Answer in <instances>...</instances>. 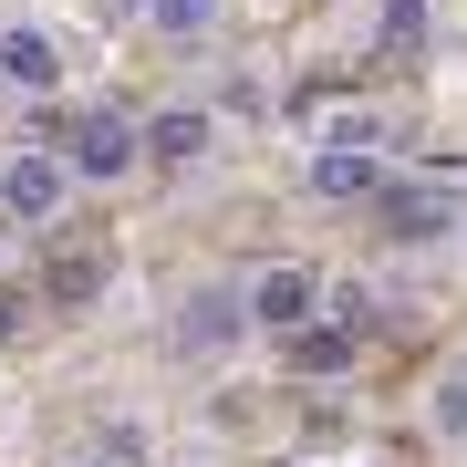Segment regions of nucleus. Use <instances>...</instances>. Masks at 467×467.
Listing matches in <instances>:
<instances>
[{
	"label": "nucleus",
	"mask_w": 467,
	"mask_h": 467,
	"mask_svg": "<svg viewBox=\"0 0 467 467\" xmlns=\"http://www.w3.org/2000/svg\"><path fill=\"white\" fill-rule=\"evenodd\" d=\"M73 187L84 177L63 167V146H11L0 156V218H11V229H63Z\"/></svg>",
	"instance_id": "nucleus-1"
},
{
	"label": "nucleus",
	"mask_w": 467,
	"mask_h": 467,
	"mask_svg": "<svg viewBox=\"0 0 467 467\" xmlns=\"http://www.w3.org/2000/svg\"><path fill=\"white\" fill-rule=\"evenodd\" d=\"M63 167L84 177V187L135 177V167H146V125H135V115H115V104H94V115H73V125H63Z\"/></svg>",
	"instance_id": "nucleus-2"
},
{
	"label": "nucleus",
	"mask_w": 467,
	"mask_h": 467,
	"mask_svg": "<svg viewBox=\"0 0 467 467\" xmlns=\"http://www.w3.org/2000/svg\"><path fill=\"white\" fill-rule=\"evenodd\" d=\"M384 135H374V115L364 125H322V146H312V167H301V177H312V198H374V177H384Z\"/></svg>",
	"instance_id": "nucleus-3"
},
{
	"label": "nucleus",
	"mask_w": 467,
	"mask_h": 467,
	"mask_svg": "<svg viewBox=\"0 0 467 467\" xmlns=\"http://www.w3.org/2000/svg\"><path fill=\"white\" fill-rule=\"evenodd\" d=\"M312 312H322V270H301V260H270V270H250V291H239V322L270 333V343H281L291 322H312Z\"/></svg>",
	"instance_id": "nucleus-4"
},
{
	"label": "nucleus",
	"mask_w": 467,
	"mask_h": 467,
	"mask_svg": "<svg viewBox=\"0 0 467 467\" xmlns=\"http://www.w3.org/2000/svg\"><path fill=\"white\" fill-rule=\"evenodd\" d=\"M63 84V42L42 21H0V94H52Z\"/></svg>",
	"instance_id": "nucleus-5"
},
{
	"label": "nucleus",
	"mask_w": 467,
	"mask_h": 467,
	"mask_svg": "<svg viewBox=\"0 0 467 467\" xmlns=\"http://www.w3.org/2000/svg\"><path fill=\"white\" fill-rule=\"evenodd\" d=\"M146 125V167H198V156L218 146V125L198 115V104H167V115H135Z\"/></svg>",
	"instance_id": "nucleus-6"
},
{
	"label": "nucleus",
	"mask_w": 467,
	"mask_h": 467,
	"mask_svg": "<svg viewBox=\"0 0 467 467\" xmlns=\"http://www.w3.org/2000/svg\"><path fill=\"white\" fill-rule=\"evenodd\" d=\"M239 333H250V322H239V301H229V291H198V301H187V322H177V343H187V353H229Z\"/></svg>",
	"instance_id": "nucleus-7"
},
{
	"label": "nucleus",
	"mask_w": 467,
	"mask_h": 467,
	"mask_svg": "<svg viewBox=\"0 0 467 467\" xmlns=\"http://www.w3.org/2000/svg\"><path fill=\"white\" fill-rule=\"evenodd\" d=\"M281 343H291V364H301V374H343V364H353V333H343L333 312H312V322H291Z\"/></svg>",
	"instance_id": "nucleus-8"
},
{
	"label": "nucleus",
	"mask_w": 467,
	"mask_h": 467,
	"mask_svg": "<svg viewBox=\"0 0 467 467\" xmlns=\"http://www.w3.org/2000/svg\"><path fill=\"white\" fill-rule=\"evenodd\" d=\"M426 426L447 436V447H467V364H447V374L426 384Z\"/></svg>",
	"instance_id": "nucleus-9"
},
{
	"label": "nucleus",
	"mask_w": 467,
	"mask_h": 467,
	"mask_svg": "<svg viewBox=\"0 0 467 467\" xmlns=\"http://www.w3.org/2000/svg\"><path fill=\"white\" fill-rule=\"evenodd\" d=\"M146 21H156L167 42H208V32H218V0H146Z\"/></svg>",
	"instance_id": "nucleus-10"
},
{
	"label": "nucleus",
	"mask_w": 467,
	"mask_h": 467,
	"mask_svg": "<svg viewBox=\"0 0 467 467\" xmlns=\"http://www.w3.org/2000/svg\"><path fill=\"white\" fill-rule=\"evenodd\" d=\"M416 32H426V11H416V0H384V42H395V52H416Z\"/></svg>",
	"instance_id": "nucleus-11"
},
{
	"label": "nucleus",
	"mask_w": 467,
	"mask_h": 467,
	"mask_svg": "<svg viewBox=\"0 0 467 467\" xmlns=\"http://www.w3.org/2000/svg\"><path fill=\"white\" fill-rule=\"evenodd\" d=\"M104 11H115V21H146V0H104Z\"/></svg>",
	"instance_id": "nucleus-12"
},
{
	"label": "nucleus",
	"mask_w": 467,
	"mask_h": 467,
	"mask_svg": "<svg viewBox=\"0 0 467 467\" xmlns=\"http://www.w3.org/2000/svg\"><path fill=\"white\" fill-rule=\"evenodd\" d=\"M63 467H115V457H63Z\"/></svg>",
	"instance_id": "nucleus-13"
},
{
	"label": "nucleus",
	"mask_w": 467,
	"mask_h": 467,
	"mask_svg": "<svg viewBox=\"0 0 467 467\" xmlns=\"http://www.w3.org/2000/svg\"><path fill=\"white\" fill-rule=\"evenodd\" d=\"M0 343H11V312H0Z\"/></svg>",
	"instance_id": "nucleus-14"
}]
</instances>
